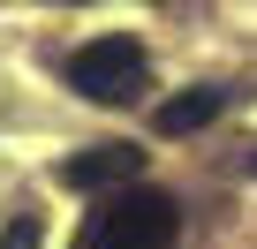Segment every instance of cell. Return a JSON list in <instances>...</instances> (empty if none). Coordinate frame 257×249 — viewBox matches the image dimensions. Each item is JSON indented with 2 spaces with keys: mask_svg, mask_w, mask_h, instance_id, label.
Segmentation results:
<instances>
[{
  "mask_svg": "<svg viewBox=\"0 0 257 249\" xmlns=\"http://www.w3.org/2000/svg\"><path fill=\"white\" fill-rule=\"evenodd\" d=\"M174 234H182V204L152 181H128L91 204V219L76 226V249H174Z\"/></svg>",
  "mask_w": 257,
  "mask_h": 249,
  "instance_id": "6da1fadb",
  "label": "cell"
},
{
  "mask_svg": "<svg viewBox=\"0 0 257 249\" xmlns=\"http://www.w3.org/2000/svg\"><path fill=\"white\" fill-rule=\"evenodd\" d=\"M144 46L137 38H91V46H76L68 53V83L83 91V98H98V106H128V98H144Z\"/></svg>",
  "mask_w": 257,
  "mask_h": 249,
  "instance_id": "7a4b0ae2",
  "label": "cell"
},
{
  "mask_svg": "<svg viewBox=\"0 0 257 249\" xmlns=\"http://www.w3.org/2000/svg\"><path fill=\"white\" fill-rule=\"evenodd\" d=\"M128 181H144V151L137 144H91V151H76L68 166H61V189H83V196H113V189H128Z\"/></svg>",
  "mask_w": 257,
  "mask_h": 249,
  "instance_id": "3957f363",
  "label": "cell"
},
{
  "mask_svg": "<svg viewBox=\"0 0 257 249\" xmlns=\"http://www.w3.org/2000/svg\"><path fill=\"white\" fill-rule=\"evenodd\" d=\"M219 113H227V91H219V83H189L182 98H167V106L152 113V129H159V136H197V129H212Z\"/></svg>",
  "mask_w": 257,
  "mask_h": 249,
  "instance_id": "277c9868",
  "label": "cell"
},
{
  "mask_svg": "<svg viewBox=\"0 0 257 249\" xmlns=\"http://www.w3.org/2000/svg\"><path fill=\"white\" fill-rule=\"evenodd\" d=\"M38 241H46V219H38V211H23V219L0 226V249H38Z\"/></svg>",
  "mask_w": 257,
  "mask_h": 249,
  "instance_id": "5b68a950",
  "label": "cell"
},
{
  "mask_svg": "<svg viewBox=\"0 0 257 249\" xmlns=\"http://www.w3.org/2000/svg\"><path fill=\"white\" fill-rule=\"evenodd\" d=\"M249 174H257V151H249Z\"/></svg>",
  "mask_w": 257,
  "mask_h": 249,
  "instance_id": "8992f818",
  "label": "cell"
}]
</instances>
